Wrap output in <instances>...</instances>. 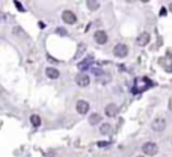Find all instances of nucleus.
Returning <instances> with one entry per match:
<instances>
[{
    "instance_id": "1",
    "label": "nucleus",
    "mask_w": 172,
    "mask_h": 157,
    "mask_svg": "<svg viewBox=\"0 0 172 157\" xmlns=\"http://www.w3.org/2000/svg\"><path fill=\"white\" fill-rule=\"evenodd\" d=\"M142 151H143L147 156H155V154L158 153V147L155 145L154 142H147V143H143Z\"/></svg>"
},
{
    "instance_id": "2",
    "label": "nucleus",
    "mask_w": 172,
    "mask_h": 157,
    "mask_svg": "<svg viewBox=\"0 0 172 157\" xmlns=\"http://www.w3.org/2000/svg\"><path fill=\"white\" fill-rule=\"evenodd\" d=\"M113 54L116 57H125L128 54V47L125 44H116L115 49H113Z\"/></svg>"
},
{
    "instance_id": "3",
    "label": "nucleus",
    "mask_w": 172,
    "mask_h": 157,
    "mask_svg": "<svg viewBox=\"0 0 172 157\" xmlns=\"http://www.w3.org/2000/svg\"><path fill=\"white\" fill-rule=\"evenodd\" d=\"M76 83H77L79 86L86 88L89 83H91V79H89V76H88V74L80 73V74H77V77H76Z\"/></svg>"
},
{
    "instance_id": "4",
    "label": "nucleus",
    "mask_w": 172,
    "mask_h": 157,
    "mask_svg": "<svg viewBox=\"0 0 172 157\" xmlns=\"http://www.w3.org/2000/svg\"><path fill=\"white\" fill-rule=\"evenodd\" d=\"M151 127H153L154 131H163V130L166 128V121H165L163 118H157V120L153 121Z\"/></svg>"
},
{
    "instance_id": "5",
    "label": "nucleus",
    "mask_w": 172,
    "mask_h": 157,
    "mask_svg": "<svg viewBox=\"0 0 172 157\" xmlns=\"http://www.w3.org/2000/svg\"><path fill=\"white\" fill-rule=\"evenodd\" d=\"M76 107H77V112H79L80 115H86V113L89 112V103H88L86 100H79L77 104H76Z\"/></svg>"
},
{
    "instance_id": "6",
    "label": "nucleus",
    "mask_w": 172,
    "mask_h": 157,
    "mask_svg": "<svg viewBox=\"0 0 172 157\" xmlns=\"http://www.w3.org/2000/svg\"><path fill=\"white\" fill-rule=\"evenodd\" d=\"M62 20H64L67 24H74L77 18H76V15H74L72 11H64V12H62Z\"/></svg>"
},
{
    "instance_id": "7",
    "label": "nucleus",
    "mask_w": 172,
    "mask_h": 157,
    "mask_svg": "<svg viewBox=\"0 0 172 157\" xmlns=\"http://www.w3.org/2000/svg\"><path fill=\"white\" fill-rule=\"evenodd\" d=\"M94 39H95V42L97 44H106L107 42V33L104 32V30H97L95 32V35H94Z\"/></svg>"
},
{
    "instance_id": "8",
    "label": "nucleus",
    "mask_w": 172,
    "mask_h": 157,
    "mask_svg": "<svg viewBox=\"0 0 172 157\" xmlns=\"http://www.w3.org/2000/svg\"><path fill=\"white\" fill-rule=\"evenodd\" d=\"M104 112H106V116H109V118H113V116H116L118 115V106L116 104H107L106 106V109H104Z\"/></svg>"
},
{
    "instance_id": "9",
    "label": "nucleus",
    "mask_w": 172,
    "mask_h": 157,
    "mask_svg": "<svg viewBox=\"0 0 172 157\" xmlns=\"http://www.w3.org/2000/svg\"><path fill=\"white\" fill-rule=\"evenodd\" d=\"M136 42H138V45H140V47L147 45V44L150 42V33H148V32H142V33H139V36L136 38Z\"/></svg>"
},
{
    "instance_id": "10",
    "label": "nucleus",
    "mask_w": 172,
    "mask_h": 157,
    "mask_svg": "<svg viewBox=\"0 0 172 157\" xmlns=\"http://www.w3.org/2000/svg\"><path fill=\"white\" fill-rule=\"evenodd\" d=\"M45 74H47V77H49V79H52V80L59 79V71L56 70V68H53V67H49V68L45 70Z\"/></svg>"
},
{
    "instance_id": "11",
    "label": "nucleus",
    "mask_w": 172,
    "mask_h": 157,
    "mask_svg": "<svg viewBox=\"0 0 172 157\" xmlns=\"http://www.w3.org/2000/svg\"><path fill=\"white\" fill-rule=\"evenodd\" d=\"M100 122H101V115L92 113V115L89 116V124H91V125H97V124H100Z\"/></svg>"
},
{
    "instance_id": "12",
    "label": "nucleus",
    "mask_w": 172,
    "mask_h": 157,
    "mask_svg": "<svg viewBox=\"0 0 172 157\" xmlns=\"http://www.w3.org/2000/svg\"><path fill=\"white\" fill-rule=\"evenodd\" d=\"M94 62V59L92 57H88V59H85V61H82L80 64H79V70H82V71H85L86 68H89V65Z\"/></svg>"
},
{
    "instance_id": "13",
    "label": "nucleus",
    "mask_w": 172,
    "mask_h": 157,
    "mask_svg": "<svg viewBox=\"0 0 172 157\" xmlns=\"http://www.w3.org/2000/svg\"><path fill=\"white\" fill-rule=\"evenodd\" d=\"M110 130H112V125H110V124H107V122L101 124V127H100L101 135H109V133H110Z\"/></svg>"
},
{
    "instance_id": "14",
    "label": "nucleus",
    "mask_w": 172,
    "mask_h": 157,
    "mask_svg": "<svg viewBox=\"0 0 172 157\" xmlns=\"http://www.w3.org/2000/svg\"><path fill=\"white\" fill-rule=\"evenodd\" d=\"M86 5H88V8H89L91 11H97V9L100 8V3H98V2H94V0H88Z\"/></svg>"
},
{
    "instance_id": "15",
    "label": "nucleus",
    "mask_w": 172,
    "mask_h": 157,
    "mask_svg": "<svg viewBox=\"0 0 172 157\" xmlns=\"http://www.w3.org/2000/svg\"><path fill=\"white\" fill-rule=\"evenodd\" d=\"M30 122H32L33 127H39V125H41V118H39L38 115H32V116H30Z\"/></svg>"
},
{
    "instance_id": "16",
    "label": "nucleus",
    "mask_w": 172,
    "mask_h": 157,
    "mask_svg": "<svg viewBox=\"0 0 172 157\" xmlns=\"http://www.w3.org/2000/svg\"><path fill=\"white\" fill-rule=\"evenodd\" d=\"M107 145H109V142H107V140H100V142H97V147H100V148L107 147Z\"/></svg>"
},
{
    "instance_id": "17",
    "label": "nucleus",
    "mask_w": 172,
    "mask_h": 157,
    "mask_svg": "<svg viewBox=\"0 0 172 157\" xmlns=\"http://www.w3.org/2000/svg\"><path fill=\"white\" fill-rule=\"evenodd\" d=\"M15 5H17V9H18V11H24V8L20 5V2H15Z\"/></svg>"
},
{
    "instance_id": "18",
    "label": "nucleus",
    "mask_w": 172,
    "mask_h": 157,
    "mask_svg": "<svg viewBox=\"0 0 172 157\" xmlns=\"http://www.w3.org/2000/svg\"><path fill=\"white\" fill-rule=\"evenodd\" d=\"M56 32H57V33H62V35H65V29H61V27H59V29H56Z\"/></svg>"
},
{
    "instance_id": "19",
    "label": "nucleus",
    "mask_w": 172,
    "mask_h": 157,
    "mask_svg": "<svg viewBox=\"0 0 172 157\" xmlns=\"http://www.w3.org/2000/svg\"><path fill=\"white\" fill-rule=\"evenodd\" d=\"M168 8H169V11L172 12V3H169V6H168Z\"/></svg>"
},
{
    "instance_id": "20",
    "label": "nucleus",
    "mask_w": 172,
    "mask_h": 157,
    "mask_svg": "<svg viewBox=\"0 0 172 157\" xmlns=\"http://www.w3.org/2000/svg\"><path fill=\"white\" fill-rule=\"evenodd\" d=\"M138 157H145V156H138Z\"/></svg>"
}]
</instances>
